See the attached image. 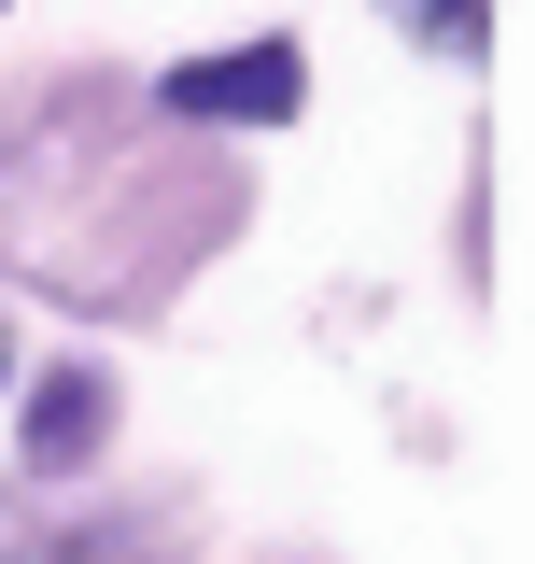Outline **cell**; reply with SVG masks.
Listing matches in <instances>:
<instances>
[{"instance_id": "cell-1", "label": "cell", "mask_w": 535, "mask_h": 564, "mask_svg": "<svg viewBox=\"0 0 535 564\" xmlns=\"http://www.w3.org/2000/svg\"><path fill=\"white\" fill-rule=\"evenodd\" d=\"M296 43H240V57H184L170 70V113H211V128H268V113H296Z\"/></svg>"}, {"instance_id": "cell-2", "label": "cell", "mask_w": 535, "mask_h": 564, "mask_svg": "<svg viewBox=\"0 0 535 564\" xmlns=\"http://www.w3.org/2000/svg\"><path fill=\"white\" fill-rule=\"evenodd\" d=\"M29 437H43V466H70V437H99V381H43L29 395Z\"/></svg>"}]
</instances>
